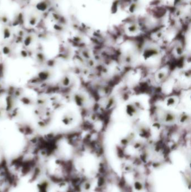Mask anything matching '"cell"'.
I'll use <instances>...</instances> for the list:
<instances>
[{
    "instance_id": "1",
    "label": "cell",
    "mask_w": 191,
    "mask_h": 192,
    "mask_svg": "<svg viewBox=\"0 0 191 192\" xmlns=\"http://www.w3.org/2000/svg\"><path fill=\"white\" fill-rule=\"evenodd\" d=\"M24 16L23 13H17V14L14 17L12 24L13 26H17L24 23Z\"/></svg>"
},
{
    "instance_id": "5",
    "label": "cell",
    "mask_w": 191,
    "mask_h": 192,
    "mask_svg": "<svg viewBox=\"0 0 191 192\" xmlns=\"http://www.w3.org/2000/svg\"><path fill=\"white\" fill-rule=\"evenodd\" d=\"M2 32H3L4 37L5 38H8L11 36V31L10 29L7 26H4L3 28Z\"/></svg>"
},
{
    "instance_id": "6",
    "label": "cell",
    "mask_w": 191,
    "mask_h": 192,
    "mask_svg": "<svg viewBox=\"0 0 191 192\" xmlns=\"http://www.w3.org/2000/svg\"><path fill=\"white\" fill-rule=\"evenodd\" d=\"M21 1H24V2H25V1H26L27 0H21Z\"/></svg>"
},
{
    "instance_id": "4",
    "label": "cell",
    "mask_w": 191,
    "mask_h": 192,
    "mask_svg": "<svg viewBox=\"0 0 191 192\" xmlns=\"http://www.w3.org/2000/svg\"><path fill=\"white\" fill-rule=\"evenodd\" d=\"M10 21L9 16L5 13L0 14V23L2 24H6Z\"/></svg>"
},
{
    "instance_id": "2",
    "label": "cell",
    "mask_w": 191,
    "mask_h": 192,
    "mask_svg": "<svg viewBox=\"0 0 191 192\" xmlns=\"http://www.w3.org/2000/svg\"><path fill=\"white\" fill-rule=\"evenodd\" d=\"M38 19L39 18L36 14L31 13L28 16V23L31 26H35L38 21Z\"/></svg>"
},
{
    "instance_id": "7",
    "label": "cell",
    "mask_w": 191,
    "mask_h": 192,
    "mask_svg": "<svg viewBox=\"0 0 191 192\" xmlns=\"http://www.w3.org/2000/svg\"><path fill=\"white\" fill-rule=\"evenodd\" d=\"M55 1H58V0H55Z\"/></svg>"
},
{
    "instance_id": "3",
    "label": "cell",
    "mask_w": 191,
    "mask_h": 192,
    "mask_svg": "<svg viewBox=\"0 0 191 192\" xmlns=\"http://www.w3.org/2000/svg\"><path fill=\"white\" fill-rule=\"evenodd\" d=\"M48 7V5L45 1H40V2L38 3L36 5V8L37 10L40 11H45Z\"/></svg>"
}]
</instances>
